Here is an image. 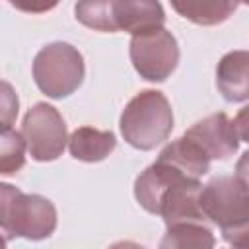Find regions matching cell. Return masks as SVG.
Segmentation results:
<instances>
[{"mask_svg": "<svg viewBox=\"0 0 249 249\" xmlns=\"http://www.w3.org/2000/svg\"><path fill=\"white\" fill-rule=\"evenodd\" d=\"M206 220L222 230L228 243L245 247L249 231V193L245 175H220L200 189Z\"/></svg>", "mask_w": 249, "mask_h": 249, "instance_id": "obj_1", "label": "cell"}, {"mask_svg": "<svg viewBox=\"0 0 249 249\" xmlns=\"http://www.w3.org/2000/svg\"><path fill=\"white\" fill-rule=\"evenodd\" d=\"M121 134L136 150H154L173 130V111L167 97L158 89L136 93L121 115Z\"/></svg>", "mask_w": 249, "mask_h": 249, "instance_id": "obj_2", "label": "cell"}, {"mask_svg": "<svg viewBox=\"0 0 249 249\" xmlns=\"http://www.w3.org/2000/svg\"><path fill=\"white\" fill-rule=\"evenodd\" d=\"M84 56L70 43H51L43 47L33 60V80L51 99H62L74 93L84 82Z\"/></svg>", "mask_w": 249, "mask_h": 249, "instance_id": "obj_3", "label": "cell"}, {"mask_svg": "<svg viewBox=\"0 0 249 249\" xmlns=\"http://www.w3.org/2000/svg\"><path fill=\"white\" fill-rule=\"evenodd\" d=\"M128 54L140 78L148 82H163L177 68L179 45L171 31L160 25L132 35Z\"/></svg>", "mask_w": 249, "mask_h": 249, "instance_id": "obj_4", "label": "cell"}, {"mask_svg": "<svg viewBox=\"0 0 249 249\" xmlns=\"http://www.w3.org/2000/svg\"><path fill=\"white\" fill-rule=\"evenodd\" d=\"M19 132L25 140V150L37 161L56 160L68 142L64 119L58 109L49 103H35L25 113Z\"/></svg>", "mask_w": 249, "mask_h": 249, "instance_id": "obj_5", "label": "cell"}, {"mask_svg": "<svg viewBox=\"0 0 249 249\" xmlns=\"http://www.w3.org/2000/svg\"><path fill=\"white\" fill-rule=\"evenodd\" d=\"M56 228V208L41 195L19 193L12 214V235L25 239H45Z\"/></svg>", "mask_w": 249, "mask_h": 249, "instance_id": "obj_6", "label": "cell"}, {"mask_svg": "<svg viewBox=\"0 0 249 249\" xmlns=\"http://www.w3.org/2000/svg\"><path fill=\"white\" fill-rule=\"evenodd\" d=\"M185 136L191 138L210 160H226L233 156L241 142L233 121L226 113H212L204 117L195 123Z\"/></svg>", "mask_w": 249, "mask_h": 249, "instance_id": "obj_7", "label": "cell"}, {"mask_svg": "<svg viewBox=\"0 0 249 249\" xmlns=\"http://www.w3.org/2000/svg\"><path fill=\"white\" fill-rule=\"evenodd\" d=\"M179 181H196L191 179L183 173H179L177 169L161 163V161H154L152 165H148L134 181V196L138 200V204L150 212V214H158L160 212V204L163 195L167 193V189Z\"/></svg>", "mask_w": 249, "mask_h": 249, "instance_id": "obj_8", "label": "cell"}, {"mask_svg": "<svg viewBox=\"0 0 249 249\" xmlns=\"http://www.w3.org/2000/svg\"><path fill=\"white\" fill-rule=\"evenodd\" d=\"M216 86L226 101L241 103L249 97V53L231 51L216 66Z\"/></svg>", "mask_w": 249, "mask_h": 249, "instance_id": "obj_9", "label": "cell"}, {"mask_svg": "<svg viewBox=\"0 0 249 249\" xmlns=\"http://www.w3.org/2000/svg\"><path fill=\"white\" fill-rule=\"evenodd\" d=\"M165 21L163 6L158 0H115V23L130 35L160 27Z\"/></svg>", "mask_w": 249, "mask_h": 249, "instance_id": "obj_10", "label": "cell"}, {"mask_svg": "<svg viewBox=\"0 0 249 249\" xmlns=\"http://www.w3.org/2000/svg\"><path fill=\"white\" fill-rule=\"evenodd\" d=\"M158 161H161L196 181H200V177L206 175L210 169V158L185 134L181 138L173 140L171 144H167L160 152Z\"/></svg>", "mask_w": 249, "mask_h": 249, "instance_id": "obj_11", "label": "cell"}, {"mask_svg": "<svg viewBox=\"0 0 249 249\" xmlns=\"http://www.w3.org/2000/svg\"><path fill=\"white\" fill-rule=\"evenodd\" d=\"M68 150L74 160L95 163L105 160L117 146L111 130H97L93 126H80L68 136Z\"/></svg>", "mask_w": 249, "mask_h": 249, "instance_id": "obj_12", "label": "cell"}, {"mask_svg": "<svg viewBox=\"0 0 249 249\" xmlns=\"http://www.w3.org/2000/svg\"><path fill=\"white\" fill-rule=\"evenodd\" d=\"M171 8L185 19L196 25H218L226 21L239 0H169Z\"/></svg>", "mask_w": 249, "mask_h": 249, "instance_id": "obj_13", "label": "cell"}, {"mask_svg": "<svg viewBox=\"0 0 249 249\" xmlns=\"http://www.w3.org/2000/svg\"><path fill=\"white\" fill-rule=\"evenodd\" d=\"M216 239L212 235V230L208 224H173L167 226V231L163 239L160 241V247H195V249H208L214 247Z\"/></svg>", "mask_w": 249, "mask_h": 249, "instance_id": "obj_14", "label": "cell"}, {"mask_svg": "<svg viewBox=\"0 0 249 249\" xmlns=\"http://www.w3.org/2000/svg\"><path fill=\"white\" fill-rule=\"evenodd\" d=\"M74 14L82 25L93 31H119L115 23V0H78Z\"/></svg>", "mask_w": 249, "mask_h": 249, "instance_id": "obj_15", "label": "cell"}, {"mask_svg": "<svg viewBox=\"0 0 249 249\" xmlns=\"http://www.w3.org/2000/svg\"><path fill=\"white\" fill-rule=\"evenodd\" d=\"M25 163V140L21 132L8 128L0 132V175H16Z\"/></svg>", "mask_w": 249, "mask_h": 249, "instance_id": "obj_16", "label": "cell"}, {"mask_svg": "<svg viewBox=\"0 0 249 249\" xmlns=\"http://www.w3.org/2000/svg\"><path fill=\"white\" fill-rule=\"evenodd\" d=\"M21 191L10 183H0V235L10 241L14 239L12 235V214H14V204L16 198Z\"/></svg>", "mask_w": 249, "mask_h": 249, "instance_id": "obj_17", "label": "cell"}, {"mask_svg": "<svg viewBox=\"0 0 249 249\" xmlns=\"http://www.w3.org/2000/svg\"><path fill=\"white\" fill-rule=\"evenodd\" d=\"M19 111V99L10 82L0 80V132L12 128V124L18 119Z\"/></svg>", "mask_w": 249, "mask_h": 249, "instance_id": "obj_18", "label": "cell"}, {"mask_svg": "<svg viewBox=\"0 0 249 249\" xmlns=\"http://www.w3.org/2000/svg\"><path fill=\"white\" fill-rule=\"evenodd\" d=\"M16 10L25 14H45L53 10L60 0H8Z\"/></svg>", "mask_w": 249, "mask_h": 249, "instance_id": "obj_19", "label": "cell"}, {"mask_svg": "<svg viewBox=\"0 0 249 249\" xmlns=\"http://www.w3.org/2000/svg\"><path fill=\"white\" fill-rule=\"evenodd\" d=\"M6 243H8V241H6V239L0 235V247H6Z\"/></svg>", "mask_w": 249, "mask_h": 249, "instance_id": "obj_20", "label": "cell"}, {"mask_svg": "<svg viewBox=\"0 0 249 249\" xmlns=\"http://www.w3.org/2000/svg\"><path fill=\"white\" fill-rule=\"evenodd\" d=\"M239 2H241V4H247V2H249V0H239Z\"/></svg>", "mask_w": 249, "mask_h": 249, "instance_id": "obj_21", "label": "cell"}]
</instances>
